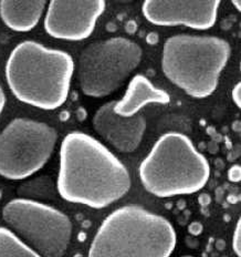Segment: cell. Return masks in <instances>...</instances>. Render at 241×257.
<instances>
[{
    "label": "cell",
    "instance_id": "4fadbf2b",
    "mask_svg": "<svg viewBox=\"0 0 241 257\" xmlns=\"http://www.w3.org/2000/svg\"><path fill=\"white\" fill-rule=\"evenodd\" d=\"M47 5L45 0H2L0 18L7 28L28 32L38 26Z\"/></svg>",
    "mask_w": 241,
    "mask_h": 257
},
{
    "label": "cell",
    "instance_id": "52a82bcc",
    "mask_svg": "<svg viewBox=\"0 0 241 257\" xmlns=\"http://www.w3.org/2000/svg\"><path fill=\"white\" fill-rule=\"evenodd\" d=\"M8 228L41 257H63L71 243L73 225L58 208L28 197H17L3 208Z\"/></svg>",
    "mask_w": 241,
    "mask_h": 257
},
{
    "label": "cell",
    "instance_id": "8992f818",
    "mask_svg": "<svg viewBox=\"0 0 241 257\" xmlns=\"http://www.w3.org/2000/svg\"><path fill=\"white\" fill-rule=\"evenodd\" d=\"M143 59L141 46L125 37L94 41L80 53L78 80L90 98L109 96L125 83Z\"/></svg>",
    "mask_w": 241,
    "mask_h": 257
},
{
    "label": "cell",
    "instance_id": "7c38bea8",
    "mask_svg": "<svg viewBox=\"0 0 241 257\" xmlns=\"http://www.w3.org/2000/svg\"><path fill=\"white\" fill-rule=\"evenodd\" d=\"M169 94L152 83L144 74H136L128 82L122 99L115 101L113 105L114 113L131 117L141 113V110L148 104H168Z\"/></svg>",
    "mask_w": 241,
    "mask_h": 257
},
{
    "label": "cell",
    "instance_id": "ba28073f",
    "mask_svg": "<svg viewBox=\"0 0 241 257\" xmlns=\"http://www.w3.org/2000/svg\"><path fill=\"white\" fill-rule=\"evenodd\" d=\"M58 132L48 123L16 117L0 132V176L30 178L45 167L57 146Z\"/></svg>",
    "mask_w": 241,
    "mask_h": 257
},
{
    "label": "cell",
    "instance_id": "9a60e30c",
    "mask_svg": "<svg viewBox=\"0 0 241 257\" xmlns=\"http://www.w3.org/2000/svg\"><path fill=\"white\" fill-rule=\"evenodd\" d=\"M231 246H232L233 253L238 257H240L241 256V222H240V218L238 219L237 224H235L234 231L232 234Z\"/></svg>",
    "mask_w": 241,
    "mask_h": 257
},
{
    "label": "cell",
    "instance_id": "6da1fadb",
    "mask_svg": "<svg viewBox=\"0 0 241 257\" xmlns=\"http://www.w3.org/2000/svg\"><path fill=\"white\" fill-rule=\"evenodd\" d=\"M59 160L57 191L64 201L102 210L130 192L132 180L125 164L88 133H68Z\"/></svg>",
    "mask_w": 241,
    "mask_h": 257
},
{
    "label": "cell",
    "instance_id": "ffe728a7",
    "mask_svg": "<svg viewBox=\"0 0 241 257\" xmlns=\"http://www.w3.org/2000/svg\"><path fill=\"white\" fill-rule=\"evenodd\" d=\"M181 257H194V256H190V255H184V256H181Z\"/></svg>",
    "mask_w": 241,
    "mask_h": 257
},
{
    "label": "cell",
    "instance_id": "3957f363",
    "mask_svg": "<svg viewBox=\"0 0 241 257\" xmlns=\"http://www.w3.org/2000/svg\"><path fill=\"white\" fill-rule=\"evenodd\" d=\"M176 244L177 234L167 218L132 204L103 219L88 257H170Z\"/></svg>",
    "mask_w": 241,
    "mask_h": 257
},
{
    "label": "cell",
    "instance_id": "277c9868",
    "mask_svg": "<svg viewBox=\"0 0 241 257\" xmlns=\"http://www.w3.org/2000/svg\"><path fill=\"white\" fill-rule=\"evenodd\" d=\"M210 173L209 162L191 139L174 131L159 137L138 169L144 190L159 199L195 194Z\"/></svg>",
    "mask_w": 241,
    "mask_h": 257
},
{
    "label": "cell",
    "instance_id": "d6986e66",
    "mask_svg": "<svg viewBox=\"0 0 241 257\" xmlns=\"http://www.w3.org/2000/svg\"><path fill=\"white\" fill-rule=\"evenodd\" d=\"M231 5L235 7V9H237L238 12H241V2H240V0H232Z\"/></svg>",
    "mask_w": 241,
    "mask_h": 257
},
{
    "label": "cell",
    "instance_id": "7a4b0ae2",
    "mask_svg": "<svg viewBox=\"0 0 241 257\" xmlns=\"http://www.w3.org/2000/svg\"><path fill=\"white\" fill-rule=\"evenodd\" d=\"M74 71L70 53L35 40L16 46L5 66V77L15 98L45 111L57 110L67 102Z\"/></svg>",
    "mask_w": 241,
    "mask_h": 257
},
{
    "label": "cell",
    "instance_id": "9c48e42d",
    "mask_svg": "<svg viewBox=\"0 0 241 257\" xmlns=\"http://www.w3.org/2000/svg\"><path fill=\"white\" fill-rule=\"evenodd\" d=\"M105 10L104 0H52L46 8L45 30L55 39L82 41L92 36Z\"/></svg>",
    "mask_w": 241,
    "mask_h": 257
},
{
    "label": "cell",
    "instance_id": "2e32d148",
    "mask_svg": "<svg viewBox=\"0 0 241 257\" xmlns=\"http://www.w3.org/2000/svg\"><path fill=\"white\" fill-rule=\"evenodd\" d=\"M241 179V169L239 165H233L229 169L228 171V180L230 182H233V183H237L240 182Z\"/></svg>",
    "mask_w": 241,
    "mask_h": 257
},
{
    "label": "cell",
    "instance_id": "8fae6325",
    "mask_svg": "<svg viewBox=\"0 0 241 257\" xmlns=\"http://www.w3.org/2000/svg\"><path fill=\"white\" fill-rule=\"evenodd\" d=\"M114 100L95 111L92 125L95 132L121 153H132L141 146L146 131V119L142 113L131 117L120 116L113 111Z\"/></svg>",
    "mask_w": 241,
    "mask_h": 257
},
{
    "label": "cell",
    "instance_id": "e0dca14e",
    "mask_svg": "<svg viewBox=\"0 0 241 257\" xmlns=\"http://www.w3.org/2000/svg\"><path fill=\"white\" fill-rule=\"evenodd\" d=\"M231 98H232L233 103L240 109V106H241V83L240 82H238L232 88Z\"/></svg>",
    "mask_w": 241,
    "mask_h": 257
},
{
    "label": "cell",
    "instance_id": "5b68a950",
    "mask_svg": "<svg viewBox=\"0 0 241 257\" xmlns=\"http://www.w3.org/2000/svg\"><path fill=\"white\" fill-rule=\"evenodd\" d=\"M231 56L229 42L216 36L176 35L164 42L162 71L192 99L215 93Z\"/></svg>",
    "mask_w": 241,
    "mask_h": 257
},
{
    "label": "cell",
    "instance_id": "5bb4252c",
    "mask_svg": "<svg viewBox=\"0 0 241 257\" xmlns=\"http://www.w3.org/2000/svg\"><path fill=\"white\" fill-rule=\"evenodd\" d=\"M0 257H41L12 229L0 226Z\"/></svg>",
    "mask_w": 241,
    "mask_h": 257
},
{
    "label": "cell",
    "instance_id": "30bf717a",
    "mask_svg": "<svg viewBox=\"0 0 241 257\" xmlns=\"http://www.w3.org/2000/svg\"><path fill=\"white\" fill-rule=\"evenodd\" d=\"M220 5V0H211V2L146 0L142 4V14L144 18L154 26H185L194 30L205 31L216 25Z\"/></svg>",
    "mask_w": 241,
    "mask_h": 257
},
{
    "label": "cell",
    "instance_id": "ac0fdd59",
    "mask_svg": "<svg viewBox=\"0 0 241 257\" xmlns=\"http://www.w3.org/2000/svg\"><path fill=\"white\" fill-rule=\"evenodd\" d=\"M5 105H6V94H5V92H4L2 84H0V115H2V113H3Z\"/></svg>",
    "mask_w": 241,
    "mask_h": 257
}]
</instances>
